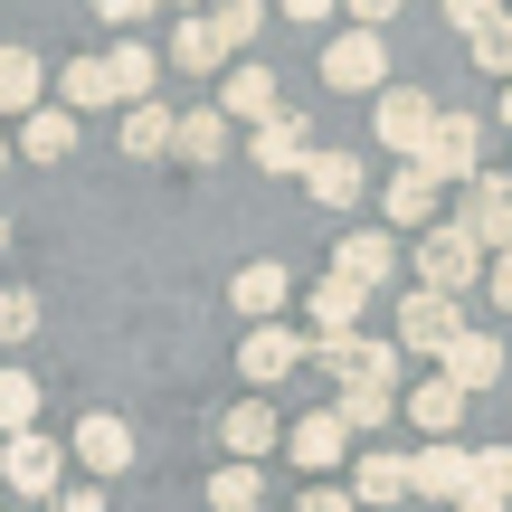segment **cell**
Listing matches in <instances>:
<instances>
[{
    "instance_id": "cell-1",
    "label": "cell",
    "mask_w": 512,
    "mask_h": 512,
    "mask_svg": "<svg viewBox=\"0 0 512 512\" xmlns=\"http://www.w3.org/2000/svg\"><path fill=\"white\" fill-rule=\"evenodd\" d=\"M475 285H484V247L465 238L456 219L418 228V294H437V304H465Z\"/></svg>"
},
{
    "instance_id": "cell-2",
    "label": "cell",
    "mask_w": 512,
    "mask_h": 512,
    "mask_svg": "<svg viewBox=\"0 0 512 512\" xmlns=\"http://www.w3.org/2000/svg\"><path fill=\"white\" fill-rule=\"evenodd\" d=\"M304 351H313L342 389H399V380H408V361H399L389 342H370V332H332V342H304Z\"/></svg>"
},
{
    "instance_id": "cell-3",
    "label": "cell",
    "mask_w": 512,
    "mask_h": 512,
    "mask_svg": "<svg viewBox=\"0 0 512 512\" xmlns=\"http://www.w3.org/2000/svg\"><path fill=\"white\" fill-rule=\"evenodd\" d=\"M418 171H427L437 190L475 181V171H484V124H475V114H437V124H427V143H418Z\"/></svg>"
},
{
    "instance_id": "cell-4",
    "label": "cell",
    "mask_w": 512,
    "mask_h": 512,
    "mask_svg": "<svg viewBox=\"0 0 512 512\" xmlns=\"http://www.w3.org/2000/svg\"><path fill=\"white\" fill-rule=\"evenodd\" d=\"M456 228H465L484 256H503V247H512V171H475V181H465Z\"/></svg>"
},
{
    "instance_id": "cell-5",
    "label": "cell",
    "mask_w": 512,
    "mask_h": 512,
    "mask_svg": "<svg viewBox=\"0 0 512 512\" xmlns=\"http://www.w3.org/2000/svg\"><path fill=\"white\" fill-rule=\"evenodd\" d=\"M323 86H342V95H380L389 86V48H380V29H342L323 48Z\"/></svg>"
},
{
    "instance_id": "cell-6",
    "label": "cell",
    "mask_w": 512,
    "mask_h": 512,
    "mask_svg": "<svg viewBox=\"0 0 512 512\" xmlns=\"http://www.w3.org/2000/svg\"><path fill=\"white\" fill-rule=\"evenodd\" d=\"M408 494H427V503H465V494H475V446H456V437L418 446V456H408Z\"/></svg>"
},
{
    "instance_id": "cell-7",
    "label": "cell",
    "mask_w": 512,
    "mask_h": 512,
    "mask_svg": "<svg viewBox=\"0 0 512 512\" xmlns=\"http://www.w3.org/2000/svg\"><path fill=\"white\" fill-rule=\"evenodd\" d=\"M57 475H67V456H57L38 427H29V437H0V484H10L19 503H48V494H57Z\"/></svg>"
},
{
    "instance_id": "cell-8",
    "label": "cell",
    "mask_w": 512,
    "mask_h": 512,
    "mask_svg": "<svg viewBox=\"0 0 512 512\" xmlns=\"http://www.w3.org/2000/svg\"><path fill=\"white\" fill-rule=\"evenodd\" d=\"M456 332H465V313H456V304H437V294L408 285V294H399V342H389V351H399V361H408V351H418V361H437Z\"/></svg>"
},
{
    "instance_id": "cell-9",
    "label": "cell",
    "mask_w": 512,
    "mask_h": 512,
    "mask_svg": "<svg viewBox=\"0 0 512 512\" xmlns=\"http://www.w3.org/2000/svg\"><path fill=\"white\" fill-rule=\"evenodd\" d=\"M332 275L361 285V294H380L389 275H399V238H389V228H351V238L332 247Z\"/></svg>"
},
{
    "instance_id": "cell-10",
    "label": "cell",
    "mask_w": 512,
    "mask_h": 512,
    "mask_svg": "<svg viewBox=\"0 0 512 512\" xmlns=\"http://www.w3.org/2000/svg\"><path fill=\"white\" fill-rule=\"evenodd\" d=\"M437 380L456 389V399H465V389H494L503 380V342H494V332H456V342L437 351Z\"/></svg>"
},
{
    "instance_id": "cell-11",
    "label": "cell",
    "mask_w": 512,
    "mask_h": 512,
    "mask_svg": "<svg viewBox=\"0 0 512 512\" xmlns=\"http://www.w3.org/2000/svg\"><path fill=\"white\" fill-rule=\"evenodd\" d=\"M370 124H380L389 152H408V162H418V143H427V124H437V105H427L418 86H380V114H370Z\"/></svg>"
},
{
    "instance_id": "cell-12",
    "label": "cell",
    "mask_w": 512,
    "mask_h": 512,
    "mask_svg": "<svg viewBox=\"0 0 512 512\" xmlns=\"http://www.w3.org/2000/svg\"><path fill=\"white\" fill-rule=\"evenodd\" d=\"M380 209H389V238H399V228H437V209H446V190L427 181L418 162H399V171H389V190H380Z\"/></svg>"
},
{
    "instance_id": "cell-13",
    "label": "cell",
    "mask_w": 512,
    "mask_h": 512,
    "mask_svg": "<svg viewBox=\"0 0 512 512\" xmlns=\"http://www.w3.org/2000/svg\"><path fill=\"white\" fill-rule=\"evenodd\" d=\"M294 361H304V342H294L285 323H256L247 342H238V370H247V389H275V380H294Z\"/></svg>"
},
{
    "instance_id": "cell-14",
    "label": "cell",
    "mask_w": 512,
    "mask_h": 512,
    "mask_svg": "<svg viewBox=\"0 0 512 512\" xmlns=\"http://www.w3.org/2000/svg\"><path fill=\"white\" fill-rule=\"evenodd\" d=\"M219 114H228V124H266V114H285L275 67H219Z\"/></svg>"
},
{
    "instance_id": "cell-15",
    "label": "cell",
    "mask_w": 512,
    "mask_h": 512,
    "mask_svg": "<svg viewBox=\"0 0 512 512\" xmlns=\"http://www.w3.org/2000/svg\"><path fill=\"white\" fill-rule=\"evenodd\" d=\"M10 152H19V162H67V152H76V114L67 105H29L19 133H10Z\"/></svg>"
},
{
    "instance_id": "cell-16",
    "label": "cell",
    "mask_w": 512,
    "mask_h": 512,
    "mask_svg": "<svg viewBox=\"0 0 512 512\" xmlns=\"http://www.w3.org/2000/svg\"><path fill=\"white\" fill-rule=\"evenodd\" d=\"M219 427H228V465H266L275 446H285V418H275L266 399H247V408H228Z\"/></svg>"
},
{
    "instance_id": "cell-17",
    "label": "cell",
    "mask_w": 512,
    "mask_h": 512,
    "mask_svg": "<svg viewBox=\"0 0 512 512\" xmlns=\"http://www.w3.org/2000/svg\"><path fill=\"white\" fill-rule=\"evenodd\" d=\"M294 181H304L323 209H351V200H361V162H351V152H323V143L304 152V171H294Z\"/></svg>"
},
{
    "instance_id": "cell-18",
    "label": "cell",
    "mask_w": 512,
    "mask_h": 512,
    "mask_svg": "<svg viewBox=\"0 0 512 512\" xmlns=\"http://www.w3.org/2000/svg\"><path fill=\"white\" fill-rule=\"evenodd\" d=\"M152 57H162V67H181V76H219V67H228V57H219V38H209V19H200V10H190V19H171V38H162V48H152Z\"/></svg>"
},
{
    "instance_id": "cell-19",
    "label": "cell",
    "mask_w": 512,
    "mask_h": 512,
    "mask_svg": "<svg viewBox=\"0 0 512 512\" xmlns=\"http://www.w3.org/2000/svg\"><path fill=\"white\" fill-rule=\"evenodd\" d=\"M247 152H256V171H304L313 133H304V114H266V124L247 133Z\"/></svg>"
},
{
    "instance_id": "cell-20",
    "label": "cell",
    "mask_w": 512,
    "mask_h": 512,
    "mask_svg": "<svg viewBox=\"0 0 512 512\" xmlns=\"http://www.w3.org/2000/svg\"><path fill=\"white\" fill-rule=\"evenodd\" d=\"M76 456H86L95 475H124V465H133V427L114 418V408H95V418L76 427Z\"/></svg>"
},
{
    "instance_id": "cell-21",
    "label": "cell",
    "mask_w": 512,
    "mask_h": 512,
    "mask_svg": "<svg viewBox=\"0 0 512 512\" xmlns=\"http://www.w3.org/2000/svg\"><path fill=\"white\" fill-rule=\"evenodd\" d=\"M342 446H351V437H342V418H332V408H313V418L285 427V456L313 465V475H323V465H342Z\"/></svg>"
},
{
    "instance_id": "cell-22",
    "label": "cell",
    "mask_w": 512,
    "mask_h": 512,
    "mask_svg": "<svg viewBox=\"0 0 512 512\" xmlns=\"http://www.w3.org/2000/svg\"><path fill=\"white\" fill-rule=\"evenodd\" d=\"M57 105H67V114H105V105H114L105 57H67V67H57Z\"/></svg>"
},
{
    "instance_id": "cell-23",
    "label": "cell",
    "mask_w": 512,
    "mask_h": 512,
    "mask_svg": "<svg viewBox=\"0 0 512 512\" xmlns=\"http://www.w3.org/2000/svg\"><path fill=\"white\" fill-rule=\"evenodd\" d=\"M171 152H181V162H219V152H228V114H219V105L171 114Z\"/></svg>"
},
{
    "instance_id": "cell-24",
    "label": "cell",
    "mask_w": 512,
    "mask_h": 512,
    "mask_svg": "<svg viewBox=\"0 0 512 512\" xmlns=\"http://www.w3.org/2000/svg\"><path fill=\"white\" fill-rule=\"evenodd\" d=\"M399 408H408V427H427V446L437 437H456V418H465V399L446 380H418V389H399Z\"/></svg>"
},
{
    "instance_id": "cell-25",
    "label": "cell",
    "mask_w": 512,
    "mask_h": 512,
    "mask_svg": "<svg viewBox=\"0 0 512 512\" xmlns=\"http://www.w3.org/2000/svg\"><path fill=\"white\" fill-rule=\"evenodd\" d=\"M361 503H408V456H389V446H370L361 475H351V512Z\"/></svg>"
},
{
    "instance_id": "cell-26",
    "label": "cell",
    "mask_w": 512,
    "mask_h": 512,
    "mask_svg": "<svg viewBox=\"0 0 512 512\" xmlns=\"http://www.w3.org/2000/svg\"><path fill=\"white\" fill-rule=\"evenodd\" d=\"M228 294H238V313H256V323H275V304L294 294V275L275 266V256H256V266H238V285H228Z\"/></svg>"
},
{
    "instance_id": "cell-27",
    "label": "cell",
    "mask_w": 512,
    "mask_h": 512,
    "mask_svg": "<svg viewBox=\"0 0 512 512\" xmlns=\"http://www.w3.org/2000/svg\"><path fill=\"white\" fill-rule=\"evenodd\" d=\"M256 29H266V0H209V38L228 67H238V48H256Z\"/></svg>"
},
{
    "instance_id": "cell-28",
    "label": "cell",
    "mask_w": 512,
    "mask_h": 512,
    "mask_svg": "<svg viewBox=\"0 0 512 512\" xmlns=\"http://www.w3.org/2000/svg\"><path fill=\"white\" fill-rule=\"evenodd\" d=\"M114 133H124L133 162H162V152H171V105H152V95H143V105H124V124H114Z\"/></svg>"
},
{
    "instance_id": "cell-29",
    "label": "cell",
    "mask_w": 512,
    "mask_h": 512,
    "mask_svg": "<svg viewBox=\"0 0 512 512\" xmlns=\"http://www.w3.org/2000/svg\"><path fill=\"white\" fill-rule=\"evenodd\" d=\"M105 76H114V105H143V95H152V76H162V57H152V48H133V38H114Z\"/></svg>"
},
{
    "instance_id": "cell-30",
    "label": "cell",
    "mask_w": 512,
    "mask_h": 512,
    "mask_svg": "<svg viewBox=\"0 0 512 512\" xmlns=\"http://www.w3.org/2000/svg\"><path fill=\"white\" fill-rule=\"evenodd\" d=\"M361 313H370L361 285H342V275H323V285H313V323H323V342H332V332H361Z\"/></svg>"
},
{
    "instance_id": "cell-31",
    "label": "cell",
    "mask_w": 512,
    "mask_h": 512,
    "mask_svg": "<svg viewBox=\"0 0 512 512\" xmlns=\"http://www.w3.org/2000/svg\"><path fill=\"white\" fill-rule=\"evenodd\" d=\"M209 512H266V475L256 465H219L209 475Z\"/></svg>"
},
{
    "instance_id": "cell-32",
    "label": "cell",
    "mask_w": 512,
    "mask_h": 512,
    "mask_svg": "<svg viewBox=\"0 0 512 512\" xmlns=\"http://www.w3.org/2000/svg\"><path fill=\"white\" fill-rule=\"evenodd\" d=\"M332 418H342V437L389 427V418H399V389H342V399H332Z\"/></svg>"
},
{
    "instance_id": "cell-33",
    "label": "cell",
    "mask_w": 512,
    "mask_h": 512,
    "mask_svg": "<svg viewBox=\"0 0 512 512\" xmlns=\"http://www.w3.org/2000/svg\"><path fill=\"white\" fill-rule=\"evenodd\" d=\"M29 105H38V57L29 48H0V114L19 124Z\"/></svg>"
},
{
    "instance_id": "cell-34",
    "label": "cell",
    "mask_w": 512,
    "mask_h": 512,
    "mask_svg": "<svg viewBox=\"0 0 512 512\" xmlns=\"http://www.w3.org/2000/svg\"><path fill=\"white\" fill-rule=\"evenodd\" d=\"M38 427V380L29 370H0V437H29Z\"/></svg>"
},
{
    "instance_id": "cell-35",
    "label": "cell",
    "mask_w": 512,
    "mask_h": 512,
    "mask_svg": "<svg viewBox=\"0 0 512 512\" xmlns=\"http://www.w3.org/2000/svg\"><path fill=\"white\" fill-rule=\"evenodd\" d=\"M465 57H475L484 76H503V86H512V19H484V29L465 38Z\"/></svg>"
},
{
    "instance_id": "cell-36",
    "label": "cell",
    "mask_w": 512,
    "mask_h": 512,
    "mask_svg": "<svg viewBox=\"0 0 512 512\" xmlns=\"http://www.w3.org/2000/svg\"><path fill=\"white\" fill-rule=\"evenodd\" d=\"M29 332H38V294L29 285H0V351L29 342Z\"/></svg>"
},
{
    "instance_id": "cell-37",
    "label": "cell",
    "mask_w": 512,
    "mask_h": 512,
    "mask_svg": "<svg viewBox=\"0 0 512 512\" xmlns=\"http://www.w3.org/2000/svg\"><path fill=\"white\" fill-rule=\"evenodd\" d=\"M475 494L512 503V446H484V456H475Z\"/></svg>"
},
{
    "instance_id": "cell-38",
    "label": "cell",
    "mask_w": 512,
    "mask_h": 512,
    "mask_svg": "<svg viewBox=\"0 0 512 512\" xmlns=\"http://www.w3.org/2000/svg\"><path fill=\"white\" fill-rule=\"evenodd\" d=\"M446 19H456V29H465V38H475V29H484V19H503V0H446Z\"/></svg>"
},
{
    "instance_id": "cell-39",
    "label": "cell",
    "mask_w": 512,
    "mask_h": 512,
    "mask_svg": "<svg viewBox=\"0 0 512 512\" xmlns=\"http://www.w3.org/2000/svg\"><path fill=\"white\" fill-rule=\"evenodd\" d=\"M484 285H494V304L512 313V247H503V256H484Z\"/></svg>"
},
{
    "instance_id": "cell-40",
    "label": "cell",
    "mask_w": 512,
    "mask_h": 512,
    "mask_svg": "<svg viewBox=\"0 0 512 512\" xmlns=\"http://www.w3.org/2000/svg\"><path fill=\"white\" fill-rule=\"evenodd\" d=\"M95 19H114V29H133V19H152V0H95Z\"/></svg>"
},
{
    "instance_id": "cell-41",
    "label": "cell",
    "mask_w": 512,
    "mask_h": 512,
    "mask_svg": "<svg viewBox=\"0 0 512 512\" xmlns=\"http://www.w3.org/2000/svg\"><path fill=\"white\" fill-rule=\"evenodd\" d=\"M294 512H351V494H332V484H313V494L294 503Z\"/></svg>"
},
{
    "instance_id": "cell-42",
    "label": "cell",
    "mask_w": 512,
    "mask_h": 512,
    "mask_svg": "<svg viewBox=\"0 0 512 512\" xmlns=\"http://www.w3.org/2000/svg\"><path fill=\"white\" fill-rule=\"evenodd\" d=\"M389 10H399V0H351V29H380Z\"/></svg>"
},
{
    "instance_id": "cell-43",
    "label": "cell",
    "mask_w": 512,
    "mask_h": 512,
    "mask_svg": "<svg viewBox=\"0 0 512 512\" xmlns=\"http://www.w3.org/2000/svg\"><path fill=\"white\" fill-rule=\"evenodd\" d=\"M48 512H114L105 494H48Z\"/></svg>"
},
{
    "instance_id": "cell-44",
    "label": "cell",
    "mask_w": 512,
    "mask_h": 512,
    "mask_svg": "<svg viewBox=\"0 0 512 512\" xmlns=\"http://www.w3.org/2000/svg\"><path fill=\"white\" fill-rule=\"evenodd\" d=\"M285 19H304V29H313V19H332V0H285Z\"/></svg>"
},
{
    "instance_id": "cell-45",
    "label": "cell",
    "mask_w": 512,
    "mask_h": 512,
    "mask_svg": "<svg viewBox=\"0 0 512 512\" xmlns=\"http://www.w3.org/2000/svg\"><path fill=\"white\" fill-rule=\"evenodd\" d=\"M456 512H512V503H494V494H465V503H456Z\"/></svg>"
},
{
    "instance_id": "cell-46",
    "label": "cell",
    "mask_w": 512,
    "mask_h": 512,
    "mask_svg": "<svg viewBox=\"0 0 512 512\" xmlns=\"http://www.w3.org/2000/svg\"><path fill=\"white\" fill-rule=\"evenodd\" d=\"M152 10H162V0H152ZM171 10H181V19H190V10H200V0H171Z\"/></svg>"
},
{
    "instance_id": "cell-47",
    "label": "cell",
    "mask_w": 512,
    "mask_h": 512,
    "mask_svg": "<svg viewBox=\"0 0 512 512\" xmlns=\"http://www.w3.org/2000/svg\"><path fill=\"white\" fill-rule=\"evenodd\" d=\"M494 124H512V86H503V114H494Z\"/></svg>"
},
{
    "instance_id": "cell-48",
    "label": "cell",
    "mask_w": 512,
    "mask_h": 512,
    "mask_svg": "<svg viewBox=\"0 0 512 512\" xmlns=\"http://www.w3.org/2000/svg\"><path fill=\"white\" fill-rule=\"evenodd\" d=\"M0 171H10V133H0Z\"/></svg>"
},
{
    "instance_id": "cell-49",
    "label": "cell",
    "mask_w": 512,
    "mask_h": 512,
    "mask_svg": "<svg viewBox=\"0 0 512 512\" xmlns=\"http://www.w3.org/2000/svg\"><path fill=\"white\" fill-rule=\"evenodd\" d=\"M0 247H10V219H0Z\"/></svg>"
}]
</instances>
